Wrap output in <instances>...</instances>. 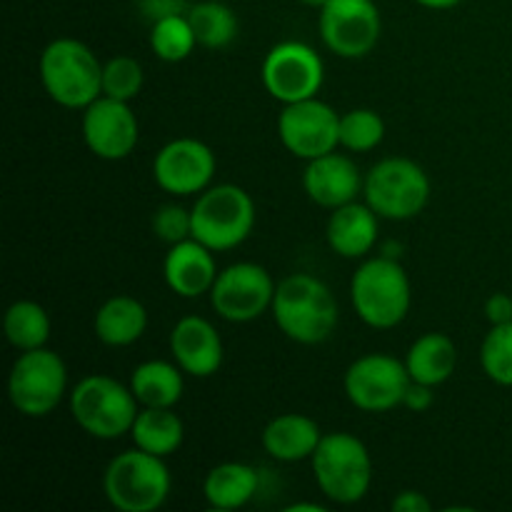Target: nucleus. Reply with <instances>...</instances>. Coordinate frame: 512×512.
Wrapping results in <instances>:
<instances>
[{
	"mask_svg": "<svg viewBox=\"0 0 512 512\" xmlns=\"http://www.w3.org/2000/svg\"><path fill=\"white\" fill-rule=\"evenodd\" d=\"M275 325L285 338L300 345H320L333 338L340 308L328 283L310 273H290L275 288Z\"/></svg>",
	"mask_w": 512,
	"mask_h": 512,
	"instance_id": "1",
	"label": "nucleus"
},
{
	"mask_svg": "<svg viewBox=\"0 0 512 512\" xmlns=\"http://www.w3.org/2000/svg\"><path fill=\"white\" fill-rule=\"evenodd\" d=\"M350 303L368 328L393 330L408 318L413 288L403 265L390 255L368 258L350 280Z\"/></svg>",
	"mask_w": 512,
	"mask_h": 512,
	"instance_id": "2",
	"label": "nucleus"
},
{
	"mask_svg": "<svg viewBox=\"0 0 512 512\" xmlns=\"http://www.w3.org/2000/svg\"><path fill=\"white\" fill-rule=\"evenodd\" d=\"M40 83L50 100L70 110L88 108L103 95V65L78 38H55L40 53Z\"/></svg>",
	"mask_w": 512,
	"mask_h": 512,
	"instance_id": "3",
	"label": "nucleus"
},
{
	"mask_svg": "<svg viewBox=\"0 0 512 512\" xmlns=\"http://www.w3.org/2000/svg\"><path fill=\"white\" fill-rule=\"evenodd\" d=\"M315 483L335 505H355L368 495L373 483V458L368 445L353 433H323L313 458Z\"/></svg>",
	"mask_w": 512,
	"mask_h": 512,
	"instance_id": "4",
	"label": "nucleus"
},
{
	"mask_svg": "<svg viewBox=\"0 0 512 512\" xmlns=\"http://www.w3.org/2000/svg\"><path fill=\"white\" fill-rule=\"evenodd\" d=\"M70 415L83 433L95 440H118L130 435L140 403L130 385L110 375H85L70 390Z\"/></svg>",
	"mask_w": 512,
	"mask_h": 512,
	"instance_id": "5",
	"label": "nucleus"
},
{
	"mask_svg": "<svg viewBox=\"0 0 512 512\" xmlns=\"http://www.w3.org/2000/svg\"><path fill=\"white\" fill-rule=\"evenodd\" d=\"M173 478L165 458L133 448L115 455L103 473V493L120 512H153L168 500Z\"/></svg>",
	"mask_w": 512,
	"mask_h": 512,
	"instance_id": "6",
	"label": "nucleus"
},
{
	"mask_svg": "<svg viewBox=\"0 0 512 512\" xmlns=\"http://www.w3.org/2000/svg\"><path fill=\"white\" fill-rule=\"evenodd\" d=\"M193 238L208 245L213 253H225L250 238L255 228V203L240 185H210L190 208Z\"/></svg>",
	"mask_w": 512,
	"mask_h": 512,
	"instance_id": "7",
	"label": "nucleus"
},
{
	"mask_svg": "<svg viewBox=\"0 0 512 512\" xmlns=\"http://www.w3.org/2000/svg\"><path fill=\"white\" fill-rule=\"evenodd\" d=\"M430 178L410 158H383L365 173L363 198L383 220H413L430 200Z\"/></svg>",
	"mask_w": 512,
	"mask_h": 512,
	"instance_id": "8",
	"label": "nucleus"
},
{
	"mask_svg": "<svg viewBox=\"0 0 512 512\" xmlns=\"http://www.w3.org/2000/svg\"><path fill=\"white\" fill-rule=\"evenodd\" d=\"M68 395V368L63 358L45 348L25 350L15 358L8 375V398L25 418L55 413Z\"/></svg>",
	"mask_w": 512,
	"mask_h": 512,
	"instance_id": "9",
	"label": "nucleus"
},
{
	"mask_svg": "<svg viewBox=\"0 0 512 512\" xmlns=\"http://www.w3.org/2000/svg\"><path fill=\"white\" fill-rule=\"evenodd\" d=\"M265 90L283 105L315 98L325 83V63L318 50L300 40H283L265 53L260 65Z\"/></svg>",
	"mask_w": 512,
	"mask_h": 512,
	"instance_id": "10",
	"label": "nucleus"
},
{
	"mask_svg": "<svg viewBox=\"0 0 512 512\" xmlns=\"http://www.w3.org/2000/svg\"><path fill=\"white\" fill-rule=\"evenodd\" d=\"M345 395L363 413H388L403 405L410 385L405 360L388 353L360 355L345 370Z\"/></svg>",
	"mask_w": 512,
	"mask_h": 512,
	"instance_id": "11",
	"label": "nucleus"
},
{
	"mask_svg": "<svg viewBox=\"0 0 512 512\" xmlns=\"http://www.w3.org/2000/svg\"><path fill=\"white\" fill-rule=\"evenodd\" d=\"M320 38L338 58L358 60L373 53L383 33L375 0H328L320 8Z\"/></svg>",
	"mask_w": 512,
	"mask_h": 512,
	"instance_id": "12",
	"label": "nucleus"
},
{
	"mask_svg": "<svg viewBox=\"0 0 512 512\" xmlns=\"http://www.w3.org/2000/svg\"><path fill=\"white\" fill-rule=\"evenodd\" d=\"M273 275L258 263H233L223 268L210 288V305L228 323H253L273 308Z\"/></svg>",
	"mask_w": 512,
	"mask_h": 512,
	"instance_id": "13",
	"label": "nucleus"
},
{
	"mask_svg": "<svg viewBox=\"0 0 512 512\" xmlns=\"http://www.w3.org/2000/svg\"><path fill=\"white\" fill-rule=\"evenodd\" d=\"M280 143L305 163L340 148V113L318 95L288 103L278 118Z\"/></svg>",
	"mask_w": 512,
	"mask_h": 512,
	"instance_id": "14",
	"label": "nucleus"
},
{
	"mask_svg": "<svg viewBox=\"0 0 512 512\" xmlns=\"http://www.w3.org/2000/svg\"><path fill=\"white\" fill-rule=\"evenodd\" d=\"M218 160L210 145L198 138H178L165 143L153 160V178L160 190L175 198H190L210 188Z\"/></svg>",
	"mask_w": 512,
	"mask_h": 512,
	"instance_id": "15",
	"label": "nucleus"
},
{
	"mask_svg": "<svg viewBox=\"0 0 512 512\" xmlns=\"http://www.w3.org/2000/svg\"><path fill=\"white\" fill-rule=\"evenodd\" d=\"M80 133L90 153L100 160H123L138 145L140 125L130 103L100 95L83 108Z\"/></svg>",
	"mask_w": 512,
	"mask_h": 512,
	"instance_id": "16",
	"label": "nucleus"
},
{
	"mask_svg": "<svg viewBox=\"0 0 512 512\" xmlns=\"http://www.w3.org/2000/svg\"><path fill=\"white\" fill-rule=\"evenodd\" d=\"M365 185V175L353 158L338 153H325L320 158L308 160L303 170V188L315 205L325 210H335L360 198Z\"/></svg>",
	"mask_w": 512,
	"mask_h": 512,
	"instance_id": "17",
	"label": "nucleus"
},
{
	"mask_svg": "<svg viewBox=\"0 0 512 512\" xmlns=\"http://www.w3.org/2000/svg\"><path fill=\"white\" fill-rule=\"evenodd\" d=\"M170 353L190 378H213L223 368L225 358L218 328L200 315H185L173 325Z\"/></svg>",
	"mask_w": 512,
	"mask_h": 512,
	"instance_id": "18",
	"label": "nucleus"
},
{
	"mask_svg": "<svg viewBox=\"0 0 512 512\" xmlns=\"http://www.w3.org/2000/svg\"><path fill=\"white\" fill-rule=\"evenodd\" d=\"M215 253L200 240L188 238L183 243L170 245L163 260L165 285L180 298L195 300L200 295H210L215 278H218Z\"/></svg>",
	"mask_w": 512,
	"mask_h": 512,
	"instance_id": "19",
	"label": "nucleus"
},
{
	"mask_svg": "<svg viewBox=\"0 0 512 512\" xmlns=\"http://www.w3.org/2000/svg\"><path fill=\"white\" fill-rule=\"evenodd\" d=\"M380 220L383 218L365 200L363 203L353 200V203L330 210L328 228H325L330 250L340 258H365L378 245Z\"/></svg>",
	"mask_w": 512,
	"mask_h": 512,
	"instance_id": "20",
	"label": "nucleus"
},
{
	"mask_svg": "<svg viewBox=\"0 0 512 512\" xmlns=\"http://www.w3.org/2000/svg\"><path fill=\"white\" fill-rule=\"evenodd\" d=\"M263 448L278 463H300L313 458L323 440V430L313 418L303 413H283L265 425Z\"/></svg>",
	"mask_w": 512,
	"mask_h": 512,
	"instance_id": "21",
	"label": "nucleus"
},
{
	"mask_svg": "<svg viewBox=\"0 0 512 512\" xmlns=\"http://www.w3.org/2000/svg\"><path fill=\"white\" fill-rule=\"evenodd\" d=\"M93 330L108 348H128L148 330V310L133 295H113L95 313Z\"/></svg>",
	"mask_w": 512,
	"mask_h": 512,
	"instance_id": "22",
	"label": "nucleus"
},
{
	"mask_svg": "<svg viewBox=\"0 0 512 512\" xmlns=\"http://www.w3.org/2000/svg\"><path fill=\"white\" fill-rule=\"evenodd\" d=\"M260 473L248 463H220L208 470L203 480L205 503L215 510L245 508L258 495Z\"/></svg>",
	"mask_w": 512,
	"mask_h": 512,
	"instance_id": "23",
	"label": "nucleus"
},
{
	"mask_svg": "<svg viewBox=\"0 0 512 512\" xmlns=\"http://www.w3.org/2000/svg\"><path fill=\"white\" fill-rule=\"evenodd\" d=\"M405 368L410 380L438 388L453 378L458 368V348L445 333H425L405 353Z\"/></svg>",
	"mask_w": 512,
	"mask_h": 512,
	"instance_id": "24",
	"label": "nucleus"
},
{
	"mask_svg": "<svg viewBox=\"0 0 512 512\" xmlns=\"http://www.w3.org/2000/svg\"><path fill=\"white\" fill-rule=\"evenodd\" d=\"M183 368L168 360H145L130 375V390L140 408H175L183 398Z\"/></svg>",
	"mask_w": 512,
	"mask_h": 512,
	"instance_id": "25",
	"label": "nucleus"
},
{
	"mask_svg": "<svg viewBox=\"0 0 512 512\" xmlns=\"http://www.w3.org/2000/svg\"><path fill=\"white\" fill-rule=\"evenodd\" d=\"M135 448L153 453L158 458H170L178 453L185 440V425L173 408H140L133 428H130Z\"/></svg>",
	"mask_w": 512,
	"mask_h": 512,
	"instance_id": "26",
	"label": "nucleus"
},
{
	"mask_svg": "<svg viewBox=\"0 0 512 512\" xmlns=\"http://www.w3.org/2000/svg\"><path fill=\"white\" fill-rule=\"evenodd\" d=\"M3 333L5 340L15 350L45 348L50 340V315L35 300H15L3 315Z\"/></svg>",
	"mask_w": 512,
	"mask_h": 512,
	"instance_id": "27",
	"label": "nucleus"
},
{
	"mask_svg": "<svg viewBox=\"0 0 512 512\" xmlns=\"http://www.w3.org/2000/svg\"><path fill=\"white\" fill-rule=\"evenodd\" d=\"M188 20L193 25L198 45L208 50L228 48L240 33L235 10L230 5L220 3V0H200V3L190 5Z\"/></svg>",
	"mask_w": 512,
	"mask_h": 512,
	"instance_id": "28",
	"label": "nucleus"
},
{
	"mask_svg": "<svg viewBox=\"0 0 512 512\" xmlns=\"http://www.w3.org/2000/svg\"><path fill=\"white\" fill-rule=\"evenodd\" d=\"M198 48V38L188 13L165 15L150 25V50L165 63H180Z\"/></svg>",
	"mask_w": 512,
	"mask_h": 512,
	"instance_id": "29",
	"label": "nucleus"
},
{
	"mask_svg": "<svg viewBox=\"0 0 512 512\" xmlns=\"http://www.w3.org/2000/svg\"><path fill=\"white\" fill-rule=\"evenodd\" d=\"M385 138V120L370 108H353L340 115V148L350 153H370Z\"/></svg>",
	"mask_w": 512,
	"mask_h": 512,
	"instance_id": "30",
	"label": "nucleus"
},
{
	"mask_svg": "<svg viewBox=\"0 0 512 512\" xmlns=\"http://www.w3.org/2000/svg\"><path fill=\"white\" fill-rule=\"evenodd\" d=\"M480 365L493 383L512 388V323L490 325L480 345Z\"/></svg>",
	"mask_w": 512,
	"mask_h": 512,
	"instance_id": "31",
	"label": "nucleus"
},
{
	"mask_svg": "<svg viewBox=\"0 0 512 512\" xmlns=\"http://www.w3.org/2000/svg\"><path fill=\"white\" fill-rule=\"evenodd\" d=\"M143 65L133 55H115L103 63V95L130 103L143 90Z\"/></svg>",
	"mask_w": 512,
	"mask_h": 512,
	"instance_id": "32",
	"label": "nucleus"
},
{
	"mask_svg": "<svg viewBox=\"0 0 512 512\" xmlns=\"http://www.w3.org/2000/svg\"><path fill=\"white\" fill-rule=\"evenodd\" d=\"M153 233L163 243L175 245L193 238V215L183 205H163L153 215Z\"/></svg>",
	"mask_w": 512,
	"mask_h": 512,
	"instance_id": "33",
	"label": "nucleus"
},
{
	"mask_svg": "<svg viewBox=\"0 0 512 512\" xmlns=\"http://www.w3.org/2000/svg\"><path fill=\"white\" fill-rule=\"evenodd\" d=\"M435 403V388L425 383H415L410 380L408 393L403 398V408H408L410 413H428Z\"/></svg>",
	"mask_w": 512,
	"mask_h": 512,
	"instance_id": "34",
	"label": "nucleus"
},
{
	"mask_svg": "<svg viewBox=\"0 0 512 512\" xmlns=\"http://www.w3.org/2000/svg\"><path fill=\"white\" fill-rule=\"evenodd\" d=\"M485 318L490 325L512 323V295L495 293L485 300Z\"/></svg>",
	"mask_w": 512,
	"mask_h": 512,
	"instance_id": "35",
	"label": "nucleus"
},
{
	"mask_svg": "<svg viewBox=\"0 0 512 512\" xmlns=\"http://www.w3.org/2000/svg\"><path fill=\"white\" fill-rule=\"evenodd\" d=\"M190 5H185V0H140V10L145 13V18H150V23L165 18V15L175 13H188Z\"/></svg>",
	"mask_w": 512,
	"mask_h": 512,
	"instance_id": "36",
	"label": "nucleus"
},
{
	"mask_svg": "<svg viewBox=\"0 0 512 512\" xmlns=\"http://www.w3.org/2000/svg\"><path fill=\"white\" fill-rule=\"evenodd\" d=\"M390 508H393V512H430L433 505H430V500L425 498L423 493H418V490H403V493L395 495Z\"/></svg>",
	"mask_w": 512,
	"mask_h": 512,
	"instance_id": "37",
	"label": "nucleus"
},
{
	"mask_svg": "<svg viewBox=\"0 0 512 512\" xmlns=\"http://www.w3.org/2000/svg\"><path fill=\"white\" fill-rule=\"evenodd\" d=\"M415 3L430 10H448V8H455V5H460L463 0H415Z\"/></svg>",
	"mask_w": 512,
	"mask_h": 512,
	"instance_id": "38",
	"label": "nucleus"
},
{
	"mask_svg": "<svg viewBox=\"0 0 512 512\" xmlns=\"http://www.w3.org/2000/svg\"><path fill=\"white\" fill-rule=\"evenodd\" d=\"M300 3L308 5V8H318V10H320L325 3H328V0H300Z\"/></svg>",
	"mask_w": 512,
	"mask_h": 512,
	"instance_id": "39",
	"label": "nucleus"
}]
</instances>
